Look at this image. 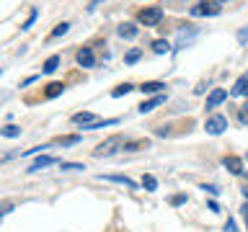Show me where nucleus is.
<instances>
[{
  "label": "nucleus",
  "instance_id": "473e14b6",
  "mask_svg": "<svg viewBox=\"0 0 248 232\" xmlns=\"http://www.w3.org/2000/svg\"><path fill=\"white\" fill-rule=\"evenodd\" d=\"M240 212H243V222L248 224V204H243V209H240Z\"/></svg>",
  "mask_w": 248,
  "mask_h": 232
},
{
  "label": "nucleus",
  "instance_id": "c85d7f7f",
  "mask_svg": "<svg viewBox=\"0 0 248 232\" xmlns=\"http://www.w3.org/2000/svg\"><path fill=\"white\" fill-rule=\"evenodd\" d=\"M240 121H243V124H248V106H243V108H240Z\"/></svg>",
  "mask_w": 248,
  "mask_h": 232
},
{
  "label": "nucleus",
  "instance_id": "2f4dec72",
  "mask_svg": "<svg viewBox=\"0 0 248 232\" xmlns=\"http://www.w3.org/2000/svg\"><path fill=\"white\" fill-rule=\"evenodd\" d=\"M225 230H228V232H235V222L228 219V224H225Z\"/></svg>",
  "mask_w": 248,
  "mask_h": 232
},
{
  "label": "nucleus",
  "instance_id": "7c9ffc66",
  "mask_svg": "<svg viewBox=\"0 0 248 232\" xmlns=\"http://www.w3.org/2000/svg\"><path fill=\"white\" fill-rule=\"evenodd\" d=\"M202 191H209V193H212V196H217V193H220V191L215 188V186H202Z\"/></svg>",
  "mask_w": 248,
  "mask_h": 232
},
{
  "label": "nucleus",
  "instance_id": "dca6fc26",
  "mask_svg": "<svg viewBox=\"0 0 248 232\" xmlns=\"http://www.w3.org/2000/svg\"><path fill=\"white\" fill-rule=\"evenodd\" d=\"M101 181H114V183L127 186V188H135V181H129L127 175H101Z\"/></svg>",
  "mask_w": 248,
  "mask_h": 232
},
{
  "label": "nucleus",
  "instance_id": "4468645a",
  "mask_svg": "<svg viewBox=\"0 0 248 232\" xmlns=\"http://www.w3.org/2000/svg\"><path fill=\"white\" fill-rule=\"evenodd\" d=\"M62 93H65V85H62V83H49V85H46V90H44V96L46 98H57V96H62Z\"/></svg>",
  "mask_w": 248,
  "mask_h": 232
},
{
  "label": "nucleus",
  "instance_id": "f257e3e1",
  "mask_svg": "<svg viewBox=\"0 0 248 232\" xmlns=\"http://www.w3.org/2000/svg\"><path fill=\"white\" fill-rule=\"evenodd\" d=\"M124 142H127V139H122V134L108 137V139H104V142L96 147V150H93V158H111L114 152L124 150Z\"/></svg>",
  "mask_w": 248,
  "mask_h": 232
},
{
  "label": "nucleus",
  "instance_id": "aec40b11",
  "mask_svg": "<svg viewBox=\"0 0 248 232\" xmlns=\"http://www.w3.org/2000/svg\"><path fill=\"white\" fill-rule=\"evenodd\" d=\"M147 147V139H137V142H124V152H137V150H145Z\"/></svg>",
  "mask_w": 248,
  "mask_h": 232
},
{
  "label": "nucleus",
  "instance_id": "a211bd4d",
  "mask_svg": "<svg viewBox=\"0 0 248 232\" xmlns=\"http://www.w3.org/2000/svg\"><path fill=\"white\" fill-rule=\"evenodd\" d=\"M114 124H119V119H104V121H101V119H96V121H93V124H88V127H85V129H88V131H93V129H104V127H114Z\"/></svg>",
  "mask_w": 248,
  "mask_h": 232
},
{
  "label": "nucleus",
  "instance_id": "c756f323",
  "mask_svg": "<svg viewBox=\"0 0 248 232\" xmlns=\"http://www.w3.org/2000/svg\"><path fill=\"white\" fill-rule=\"evenodd\" d=\"M246 39H248V29H240L238 31V42H246Z\"/></svg>",
  "mask_w": 248,
  "mask_h": 232
},
{
  "label": "nucleus",
  "instance_id": "f3484780",
  "mask_svg": "<svg viewBox=\"0 0 248 232\" xmlns=\"http://www.w3.org/2000/svg\"><path fill=\"white\" fill-rule=\"evenodd\" d=\"M132 90H137L132 83H122V85H116V88L111 90V96L114 98H122V96H127V93H132Z\"/></svg>",
  "mask_w": 248,
  "mask_h": 232
},
{
  "label": "nucleus",
  "instance_id": "f03ea898",
  "mask_svg": "<svg viewBox=\"0 0 248 232\" xmlns=\"http://www.w3.org/2000/svg\"><path fill=\"white\" fill-rule=\"evenodd\" d=\"M220 11H222V8H220L217 0H202V3H197L189 13L197 18V15H220Z\"/></svg>",
  "mask_w": 248,
  "mask_h": 232
},
{
  "label": "nucleus",
  "instance_id": "2eb2a0df",
  "mask_svg": "<svg viewBox=\"0 0 248 232\" xmlns=\"http://www.w3.org/2000/svg\"><path fill=\"white\" fill-rule=\"evenodd\" d=\"M96 121V116H93L91 111H80V114H75L73 116V124H83V127H88V124Z\"/></svg>",
  "mask_w": 248,
  "mask_h": 232
},
{
  "label": "nucleus",
  "instance_id": "423d86ee",
  "mask_svg": "<svg viewBox=\"0 0 248 232\" xmlns=\"http://www.w3.org/2000/svg\"><path fill=\"white\" fill-rule=\"evenodd\" d=\"M160 103H166V93H160V96H153L150 101H142V103L137 106V111H140V114H150L153 108H158Z\"/></svg>",
  "mask_w": 248,
  "mask_h": 232
},
{
  "label": "nucleus",
  "instance_id": "ddd939ff",
  "mask_svg": "<svg viewBox=\"0 0 248 232\" xmlns=\"http://www.w3.org/2000/svg\"><path fill=\"white\" fill-rule=\"evenodd\" d=\"M57 67H60V57H57V54H52V57H46V59H44V65H42L44 75H52Z\"/></svg>",
  "mask_w": 248,
  "mask_h": 232
},
{
  "label": "nucleus",
  "instance_id": "b1692460",
  "mask_svg": "<svg viewBox=\"0 0 248 232\" xmlns=\"http://www.w3.org/2000/svg\"><path fill=\"white\" fill-rule=\"evenodd\" d=\"M142 188L158 191V181H155V175H142Z\"/></svg>",
  "mask_w": 248,
  "mask_h": 232
},
{
  "label": "nucleus",
  "instance_id": "7ed1b4c3",
  "mask_svg": "<svg viewBox=\"0 0 248 232\" xmlns=\"http://www.w3.org/2000/svg\"><path fill=\"white\" fill-rule=\"evenodd\" d=\"M204 129H207V134H222L225 129H228V116H222V114H215V116H209V119L204 121Z\"/></svg>",
  "mask_w": 248,
  "mask_h": 232
},
{
  "label": "nucleus",
  "instance_id": "72a5a7b5",
  "mask_svg": "<svg viewBox=\"0 0 248 232\" xmlns=\"http://www.w3.org/2000/svg\"><path fill=\"white\" fill-rule=\"evenodd\" d=\"M36 80H39V77L31 75V77H26V80H23V85H31V83H36Z\"/></svg>",
  "mask_w": 248,
  "mask_h": 232
},
{
  "label": "nucleus",
  "instance_id": "1a4fd4ad",
  "mask_svg": "<svg viewBox=\"0 0 248 232\" xmlns=\"http://www.w3.org/2000/svg\"><path fill=\"white\" fill-rule=\"evenodd\" d=\"M222 165L228 168L232 175H240V173H243V160H240V158H235V155H230V158H225V160H222Z\"/></svg>",
  "mask_w": 248,
  "mask_h": 232
},
{
  "label": "nucleus",
  "instance_id": "f704fd0d",
  "mask_svg": "<svg viewBox=\"0 0 248 232\" xmlns=\"http://www.w3.org/2000/svg\"><path fill=\"white\" fill-rule=\"evenodd\" d=\"M243 196H246V204H248V186H246V188H243Z\"/></svg>",
  "mask_w": 248,
  "mask_h": 232
},
{
  "label": "nucleus",
  "instance_id": "393cba45",
  "mask_svg": "<svg viewBox=\"0 0 248 232\" xmlns=\"http://www.w3.org/2000/svg\"><path fill=\"white\" fill-rule=\"evenodd\" d=\"M140 57H142V49H129L127 57H124V62H127V65H135Z\"/></svg>",
  "mask_w": 248,
  "mask_h": 232
},
{
  "label": "nucleus",
  "instance_id": "5701e85b",
  "mask_svg": "<svg viewBox=\"0 0 248 232\" xmlns=\"http://www.w3.org/2000/svg\"><path fill=\"white\" fill-rule=\"evenodd\" d=\"M0 134H3V137H21V129L18 127H13V124H8V127H3V129H0Z\"/></svg>",
  "mask_w": 248,
  "mask_h": 232
},
{
  "label": "nucleus",
  "instance_id": "39448f33",
  "mask_svg": "<svg viewBox=\"0 0 248 232\" xmlns=\"http://www.w3.org/2000/svg\"><path fill=\"white\" fill-rule=\"evenodd\" d=\"M137 90L145 93V96H160V93L166 90V83H160V80H147V83L140 85Z\"/></svg>",
  "mask_w": 248,
  "mask_h": 232
},
{
  "label": "nucleus",
  "instance_id": "20e7f679",
  "mask_svg": "<svg viewBox=\"0 0 248 232\" xmlns=\"http://www.w3.org/2000/svg\"><path fill=\"white\" fill-rule=\"evenodd\" d=\"M137 21L142 23V26H158L163 21V8H145V11H140Z\"/></svg>",
  "mask_w": 248,
  "mask_h": 232
},
{
  "label": "nucleus",
  "instance_id": "9b49d317",
  "mask_svg": "<svg viewBox=\"0 0 248 232\" xmlns=\"http://www.w3.org/2000/svg\"><path fill=\"white\" fill-rule=\"evenodd\" d=\"M116 34H119L122 39H137V34H140V29L135 26V23H122V26L116 29Z\"/></svg>",
  "mask_w": 248,
  "mask_h": 232
},
{
  "label": "nucleus",
  "instance_id": "c9c22d12",
  "mask_svg": "<svg viewBox=\"0 0 248 232\" xmlns=\"http://www.w3.org/2000/svg\"><path fill=\"white\" fill-rule=\"evenodd\" d=\"M222 3H228V0H222Z\"/></svg>",
  "mask_w": 248,
  "mask_h": 232
},
{
  "label": "nucleus",
  "instance_id": "bb28decb",
  "mask_svg": "<svg viewBox=\"0 0 248 232\" xmlns=\"http://www.w3.org/2000/svg\"><path fill=\"white\" fill-rule=\"evenodd\" d=\"M60 168L62 170H85L80 162H60Z\"/></svg>",
  "mask_w": 248,
  "mask_h": 232
},
{
  "label": "nucleus",
  "instance_id": "f8f14e48",
  "mask_svg": "<svg viewBox=\"0 0 248 232\" xmlns=\"http://www.w3.org/2000/svg\"><path fill=\"white\" fill-rule=\"evenodd\" d=\"M232 96H248V75L235 80V85H232Z\"/></svg>",
  "mask_w": 248,
  "mask_h": 232
},
{
  "label": "nucleus",
  "instance_id": "6e6552de",
  "mask_svg": "<svg viewBox=\"0 0 248 232\" xmlns=\"http://www.w3.org/2000/svg\"><path fill=\"white\" fill-rule=\"evenodd\" d=\"M225 101H228V90H222V88H215V90L207 96V108H217L220 103H225Z\"/></svg>",
  "mask_w": 248,
  "mask_h": 232
},
{
  "label": "nucleus",
  "instance_id": "a878e982",
  "mask_svg": "<svg viewBox=\"0 0 248 232\" xmlns=\"http://www.w3.org/2000/svg\"><path fill=\"white\" fill-rule=\"evenodd\" d=\"M36 15H39V11H31V13H29V18H26V21H23V26H21V29H23V31H29L31 26H34V21H36Z\"/></svg>",
  "mask_w": 248,
  "mask_h": 232
},
{
  "label": "nucleus",
  "instance_id": "0eeeda50",
  "mask_svg": "<svg viewBox=\"0 0 248 232\" xmlns=\"http://www.w3.org/2000/svg\"><path fill=\"white\" fill-rule=\"evenodd\" d=\"M75 59H78V65H80V67H93V65H96V54H93L91 46H83V49L78 52Z\"/></svg>",
  "mask_w": 248,
  "mask_h": 232
},
{
  "label": "nucleus",
  "instance_id": "9d476101",
  "mask_svg": "<svg viewBox=\"0 0 248 232\" xmlns=\"http://www.w3.org/2000/svg\"><path fill=\"white\" fill-rule=\"evenodd\" d=\"M54 158H49V155H39V158L31 162V168H29V173H36V170H42V168H49V165H54Z\"/></svg>",
  "mask_w": 248,
  "mask_h": 232
},
{
  "label": "nucleus",
  "instance_id": "4be33fe9",
  "mask_svg": "<svg viewBox=\"0 0 248 232\" xmlns=\"http://www.w3.org/2000/svg\"><path fill=\"white\" fill-rule=\"evenodd\" d=\"M67 31H70V23H65V21H62V23H57V26L52 29V34H49V36H52V39H57V36H65Z\"/></svg>",
  "mask_w": 248,
  "mask_h": 232
},
{
  "label": "nucleus",
  "instance_id": "6ab92c4d",
  "mask_svg": "<svg viewBox=\"0 0 248 232\" xmlns=\"http://www.w3.org/2000/svg\"><path fill=\"white\" fill-rule=\"evenodd\" d=\"M153 52L155 54H168L170 52V44L166 42V39H155V42H153Z\"/></svg>",
  "mask_w": 248,
  "mask_h": 232
},
{
  "label": "nucleus",
  "instance_id": "412c9836",
  "mask_svg": "<svg viewBox=\"0 0 248 232\" xmlns=\"http://www.w3.org/2000/svg\"><path fill=\"white\" fill-rule=\"evenodd\" d=\"M80 134H70V137H60L57 139V145H62V147H73V145H78V142H80Z\"/></svg>",
  "mask_w": 248,
  "mask_h": 232
},
{
  "label": "nucleus",
  "instance_id": "cd10ccee",
  "mask_svg": "<svg viewBox=\"0 0 248 232\" xmlns=\"http://www.w3.org/2000/svg\"><path fill=\"white\" fill-rule=\"evenodd\" d=\"M170 204H173V206L186 204V193H176V196H170Z\"/></svg>",
  "mask_w": 248,
  "mask_h": 232
}]
</instances>
